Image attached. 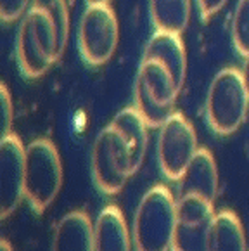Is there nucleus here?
<instances>
[{
	"label": "nucleus",
	"mask_w": 249,
	"mask_h": 251,
	"mask_svg": "<svg viewBox=\"0 0 249 251\" xmlns=\"http://www.w3.org/2000/svg\"><path fill=\"white\" fill-rule=\"evenodd\" d=\"M176 224V201L165 185L144 194L133 217L132 239L137 251H170Z\"/></svg>",
	"instance_id": "obj_2"
},
{
	"label": "nucleus",
	"mask_w": 249,
	"mask_h": 251,
	"mask_svg": "<svg viewBox=\"0 0 249 251\" xmlns=\"http://www.w3.org/2000/svg\"><path fill=\"white\" fill-rule=\"evenodd\" d=\"M88 4H109L111 0H87Z\"/></svg>",
	"instance_id": "obj_22"
},
{
	"label": "nucleus",
	"mask_w": 249,
	"mask_h": 251,
	"mask_svg": "<svg viewBox=\"0 0 249 251\" xmlns=\"http://www.w3.org/2000/svg\"><path fill=\"white\" fill-rule=\"evenodd\" d=\"M228 0H198V7L202 19H208L220 11Z\"/></svg>",
	"instance_id": "obj_19"
},
{
	"label": "nucleus",
	"mask_w": 249,
	"mask_h": 251,
	"mask_svg": "<svg viewBox=\"0 0 249 251\" xmlns=\"http://www.w3.org/2000/svg\"><path fill=\"white\" fill-rule=\"evenodd\" d=\"M96 251H130V232L118 206H106L94 226Z\"/></svg>",
	"instance_id": "obj_12"
},
{
	"label": "nucleus",
	"mask_w": 249,
	"mask_h": 251,
	"mask_svg": "<svg viewBox=\"0 0 249 251\" xmlns=\"http://www.w3.org/2000/svg\"><path fill=\"white\" fill-rule=\"evenodd\" d=\"M215 210L211 201L201 198H178L173 251H209Z\"/></svg>",
	"instance_id": "obj_8"
},
{
	"label": "nucleus",
	"mask_w": 249,
	"mask_h": 251,
	"mask_svg": "<svg viewBox=\"0 0 249 251\" xmlns=\"http://www.w3.org/2000/svg\"><path fill=\"white\" fill-rule=\"evenodd\" d=\"M178 198H201L215 201L218 196V168L208 149H198L194 159L180 178Z\"/></svg>",
	"instance_id": "obj_10"
},
{
	"label": "nucleus",
	"mask_w": 249,
	"mask_h": 251,
	"mask_svg": "<svg viewBox=\"0 0 249 251\" xmlns=\"http://www.w3.org/2000/svg\"><path fill=\"white\" fill-rule=\"evenodd\" d=\"M52 251H96V234L83 211H71L59 220Z\"/></svg>",
	"instance_id": "obj_11"
},
{
	"label": "nucleus",
	"mask_w": 249,
	"mask_h": 251,
	"mask_svg": "<svg viewBox=\"0 0 249 251\" xmlns=\"http://www.w3.org/2000/svg\"><path fill=\"white\" fill-rule=\"evenodd\" d=\"M249 94L246 90L242 71L224 68L216 73L206 99V118L216 133L230 135L248 116Z\"/></svg>",
	"instance_id": "obj_4"
},
{
	"label": "nucleus",
	"mask_w": 249,
	"mask_h": 251,
	"mask_svg": "<svg viewBox=\"0 0 249 251\" xmlns=\"http://www.w3.org/2000/svg\"><path fill=\"white\" fill-rule=\"evenodd\" d=\"M12 116L14 115H12L11 94H9L7 87L2 85L0 87V132H2V137L11 133Z\"/></svg>",
	"instance_id": "obj_17"
},
{
	"label": "nucleus",
	"mask_w": 249,
	"mask_h": 251,
	"mask_svg": "<svg viewBox=\"0 0 249 251\" xmlns=\"http://www.w3.org/2000/svg\"><path fill=\"white\" fill-rule=\"evenodd\" d=\"M242 78H244L246 90H248V94H249V55H246L244 68H242Z\"/></svg>",
	"instance_id": "obj_20"
},
{
	"label": "nucleus",
	"mask_w": 249,
	"mask_h": 251,
	"mask_svg": "<svg viewBox=\"0 0 249 251\" xmlns=\"http://www.w3.org/2000/svg\"><path fill=\"white\" fill-rule=\"evenodd\" d=\"M62 184V165L55 146L37 139L26 148L25 198L37 213L45 211L57 198Z\"/></svg>",
	"instance_id": "obj_5"
},
{
	"label": "nucleus",
	"mask_w": 249,
	"mask_h": 251,
	"mask_svg": "<svg viewBox=\"0 0 249 251\" xmlns=\"http://www.w3.org/2000/svg\"><path fill=\"white\" fill-rule=\"evenodd\" d=\"M0 251H14V250H12V246L7 241H2V243H0Z\"/></svg>",
	"instance_id": "obj_21"
},
{
	"label": "nucleus",
	"mask_w": 249,
	"mask_h": 251,
	"mask_svg": "<svg viewBox=\"0 0 249 251\" xmlns=\"http://www.w3.org/2000/svg\"><path fill=\"white\" fill-rule=\"evenodd\" d=\"M232 38L241 55H249V0H241L237 4L232 23Z\"/></svg>",
	"instance_id": "obj_16"
},
{
	"label": "nucleus",
	"mask_w": 249,
	"mask_h": 251,
	"mask_svg": "<svg viewBox=\"0 0 249 251\" xmlns=\"http://www.w3.org/2000/svg\"><path fill=\"white\" fill-rule=\"evenodd\" d=\"M209 251H249L237 215L225 210L216 213L209 236Z\"/></svg>",
	"instance_id": "obj_14"
},
{
	"label": "nucleus",
	"mask_w": 249,
	"mask_h": 251,
	"mask_svg": "<svg viewBox=\"0 0 249 251\" xmlns=\"http://www.w3.org/2000/svg\"><path fill=\"white\" fill-rule=\"evenodd\" d=\"M139 168L126 137L109 123L92 149V174L97 187L106 194H118Z\"/></svg>",
	"instance_id": "obj_3"
},
{
	"label": "nucleus",
	"mask_w": 249,
	"mask_h": 251,
	"mask_svg": "<svg viewBox=\"0 0 249 251\" xmlns=\"http://www.w3.org/2000/svg\"><path fill=\"white\" fill-rule=\"evenodd\" d=\"M159 128V168L166 178L180 180L198 152L196 130L182 113H173Z\"/></svg>",
	"instance_id": "obj_7"
},
{
	"label": "nucleus",
	"mask_w": 249,
	"mask_h": 251,
	"mask_svg": "<svg viewBox=\"0 0 249 251\" xmlns=\"http://www.w3.org/2000/svg\"><path fill=\"white\" fill-rule=\"evenodd\" d=\"M68 31V26H62L47 9L33 2L18 35V63L23 75L38 78L47 73L64 54Z\"/></svg>",
	"instance_id": "obj_1"
},
{
	"label": "nucleus",
	"mask_w": 249,
	"mask_h": 251,
	"mask_svg": "<svg viewBox=\"0 0 249 251\" xmlns=\"http://www.w3.org/2000/svg\"><path fill=\"white\" fill-rule=\"evenodd\" d=\"M150 18L158 31L183 33L191 21V0H150Z\"/></svg>",
	"instance_id": "obj_15"
},
{
	"label": "nucleus",
	"mask_w": 249,
	"mask_h": 251,
	"mask_svg": "<svg viewBox=\"0 0 249 251\" xmlns=\"http://www.w3.org/2000/svg\"><path fill=\"white\" fill-rule=\"evenodd\" d=\"M144 57H152V59L165 63L173 73L175 80L183 87L187 73V54L180 35L156 31L149 44L146 45Z\"/></svg>",
	"instance_id": "obj_13"
},
{
	"label": "nucleus",
	"mask_w": 249,
	"mask_h": 251,
	"mask_svg": "<svg viewBox=\"0 0 249 251\" xmlns=\"http://www.w3.org/2000/svg\"><path fill=\"white\" fill-rule=\"evenodd\" d=\"M29 0H0V16L4 23L19 19L28 9Z\"/></svg>",
	"instance_id": "obj_18"
},
{
	"label": "nucleus",
	"mask_w": 249,
	"mask_h": 251,
	"mask_svg": "<svg viewBox=\"0 0 249 251\" xmlns=\"http://www.w3.org/2000/svg\"><path fill=\"white\" fill-rule=\"evenodd\" d=\"M25 168H26V149L23 148L21 139L14 133L2 137L0 144V213L7 218L25 198Z\"/></svg>",
	"instance_id": "obj_9"
},
{
	"label": "nucleus",
	"mask_w": 249,
	"mask_h": 251,
	"mask_svg": "<svg viewBox=\"0 0 249 251\" xmlns=\"http://www.w3.org/2000/svg\"><path fill=\"white\" fill-rule=\"evenodd\" d=\"M120 37L118 19L109 4H88L80 21L78 45L90 66H100L113 57Z\"/></svg>",
	"instance_id": "obj_6"
}]
</instances>
